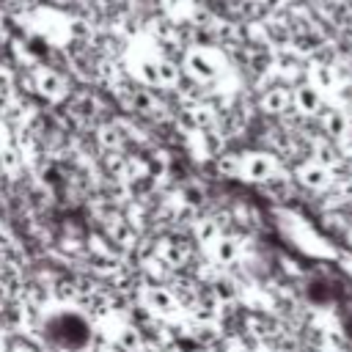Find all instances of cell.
<instances>
[{"instance_id": "6da1fadb", "label": "cell", "mask_w": 352, "mask_h": 352, "mask_svg": "<svg viewBox=\"0 0 352 352\" xmlns=\"http://www.w3.org/2000/svg\"><path fill=\"white\" fill-rule=\"evenodd\" d=\"M184 69L198 82H212L223 72V58L214 50H190L184 55Z\"/></svg>"}, {"instance_id": "7a4b0ae2", "label": "cell", "mask_w": 352, "mask_h": 352, "mask_svg": "<svg viewBox=\"0 0 352 352\" xmlns=\"http://www.w3.org/2000/svg\"><path fill=\"white\" fill-rule=\"evenodd\" d=\"M33 82H36V91H38L41 96H47L50 102H60V99L69 94L66 80H63L55 69H36V72H33Z\"/></svg>"}, {"instance_id": "3957f363", "label": "cell", "mask_w": 352, "mask_h": 352, "mask_svg": "<svg viewBox=\"0 0 352 352\" xmlns=\"http://www.w3.org/2000/svg\"><path fill=\"white\" fill-rule=\"evenodd\" d=\"M239 173L253 182H267L275 176V160L270 154H250L239 162Z\"/></svg>"}, {"instance_id": "277c9868", "label": "cell", "mask_w": 352, "mask_h": 352, "mask_svg": "<svg viewBox=\"0 0 352 352\" xmlns=\"http://www.w3.org/2000/svg\"><path fill=\"white\" fill-rule=\"evenodd\" d=\"M292 99H294V104H297V110L300 113H305V116H314V113H319L322 110V94H319V88L316 85H300L294 94H292Z\"/></svg>"}, {"instance_id": "5b68a950", "label": "cell", "mask_w": 352, "mask_h": 352, "mask_svg": "<svg viewBox=\"0 0 352 352\" xmlns=\"http://www.w3.org/2000/svg\"><path fill=\"white\" fill-rule=\"evenodd\" d=\"M261 104H264V110H270V113H283V110L292 104V94H289L286 88H272V91L264 94Z\"/></svg>"}, {"instance_id": "8992f818", "label": "cell", "mask_w": 352, "mask_h": 352, "mask_svg": "<svg viewBox=\"0 0 352 352\" xmlns=\"http://www.w3.org/2000/svg\"><path fill=\"white\" fill-rule=\"evenodd\" d=\"M297 176H300V182H302L305 187H324V184H327V170H324L319 162L302 165V168L297 170Z\"/></svg>"}, {"instance_id": "52a82bcc", "label": "cell", "mask_w": 352, "mask_h": 352, "mask_svg": "<svg viewBox=\"0 0 352 352\" xmlns=\"http://www.w3.org/2000/svg\"><path fill=\"white\" fill-rule=\"evenodd\" d=\"M322 126H324V132H330V135H344V132H346V118H344L341 110H327V113L322 116Z\"/></svg>"}, {"instance_id": "ba28073f", "label": "cell", "mask_w": 352, "mask_h": 352, "mask_svg": "<svg viewBox=\"0 0 352 352\" xmlns=\"http://www.w3.org/2000/svg\"><path fill=\"white\" fill-rule=\"evenodd\" d=\"M146 300H148V305L157 308V311H170V305H173V300H170V294H168L165 289H148V292H146Z\"/></svg>"}, {"instance_id": "9c48e42d", "label": "cell", "mask_w": 352, "mask_h": 352, "mask_svg": "<svg viewBox=\"0 0 352 352\" xmlns=\"http://www.w3.org/2000/svg\"><path fill=\"white\" fill-rule=\"evenodd\" d=\"M99 140H102L107 148H116V146H121V132H116L113 126H104V129L99 132Z\"/></svg>"}]
</instances>
